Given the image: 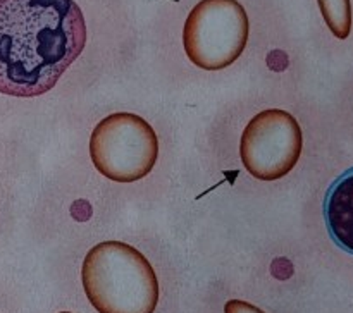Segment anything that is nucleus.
<instances>
[{
    "instance_id": "5",
    "label": "nucleus",
    "mask_w": 353,
    "mask_h": 313,
    "mask_svg": "<svg viewBox=\"0 0 353 313\" xmlns=\"http://www.w3.org/2000/svg\"><path fill=\"white\" fill-rule=\"evenodd\" d=\"M303 134L299 120L281 109L259 112L245 126L240 158L245 171L261 181H278L299 164Z\"/></svg>"
},
{
    "instance_id": "3",
    "label": "nucleus",
    "mask_w": 353,
    "mask_h": 313,
    "mask_svg": "<svg viewBox=\"0 0 353 313\" xmlns=\"http://www.w3.org/2000/svg\"><path fill=\"white\" fill-rule=\"evenodd\" d=\"M90 157L103 177L130 184L152 172L159 158V138L143 117L110 114L90 136Z\"/></svg>"
},
{
    "instance_id": "7",
    "label": "nucleus",
    "mask_w": 353,
    "mask_h": 313,
    "mask_svg": "<svg viewBox=\"0 0 353 313\" xmlns=\"http://www.w3.org/2000/svg\"><path fill=\"white\" fill-rule=\"evenodd\" d=\"M317 3L331 33L340 40H347L352 33L350 0H317Z\"/></svg>"
},
{
    "instance_id": "6",
    "label": "nucleus",
    "mask_w": 353,
    "mask_h": 313,
    "mask_svg": "<svg viewBox=\"0 0 353 313\" xmlns=\"http://www.w3.org/2000/svg\"><path fill=\"white\" fill-rule=\"evenodd\" d=\"M324 220L331 239L353 255V167L338 175L327 189Z\"/></svg>"
},
{
    "instance_id": "1",
    "label": "nucleus",
    "mask_w": 353,
    "mask_h": 313,
    "mask_svg": "<svg viewBox=\"0 0 353 313\" xmlns=\"http://www.w3.org/2000/svg\"><path fill=\"white\" fill-rule=\"evenodd\" d=\"M85 45V16L74 0H0V93L50 91Z\"/></svg>"
},
{
    "instance_id": "2",
    "label": "nucleus",
    "mask_w": 353,
    "mask_h": 313,
    "mask_svg": "<svg viewBox=\"0 0 353 313\" xmlns=\"http://www.w3.org/2000/svg\"><path fill=\"white\" fill-rule=\"evenodd\" d=\"M85 294L99 313H154L161 288L143 253L123 241H103L81 267Z\"/></svg>"
},
{
    "instance_id": "4",
    "label": "nucleus",
    "mask_w": 353,
    "mask_h": 313,
    "mask_svg": "<svg viewBox=\"0 0 353 313\" xmlns=\"http://www.w3.org/2000/svg\"><path fill=\"white\" fill-rule=\"evenodd\" d=\"M250 23L238 0H200L183 28V47L190 62L203 71L230 67L243 54Z\"/></svg>"
},
{
    "instance_id": "9",
    "label": "nucleus",
    "mask_w": 353,
    "mask_h": 313,
    "mask_svg": "<svg viewBox=\"0 0 353 313\" xmlns=\"http://www.w3.org/2000/svg\"><path fill=\"white\" fill-rule=\"evenodd\" d=\"M59 313H71V312H59Z\"/></svg>"
},
{
    "instance_id": "8",
    "label": "nucleus",
    "mask_w": 353,
    "mask_h": 313,
    "mask_svg": "<svg viewBox=\"0 0 353 313\" xmlns=\"http://www.w3.org/2000/svg\"><path fill=\"white\" fill-rule=\"evenodd\" d=\"M224 313H265L264 310L241 299H231L224 305Z\"/></svg>"
}]
</instances>
